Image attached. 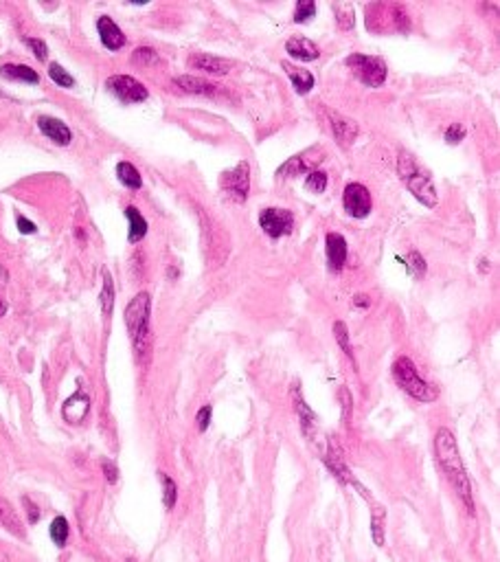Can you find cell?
Masks as SVG:
<instances>
[{
  "label": "cell",
  "instance_id": "d6986e66",
  "mask_svg": "<svg viewBox=\"0 0 500 562\" xmlns=\"http://www.w3.org/2000/svg\"><path fill=\"white\" fill-rule=\"evenodd\" d=\"M292 400H294V409L298 413V418H301V428H303V433L307 437L314 435V426H316V416H314V411L305 404L303 400V395H301V389H298V385L292 387Z\"/></svg>",
  "mask_w": 500,
  "mask_h": 562
},
{
  "label": "cell",
  "instance_id": "cb8c5ba5",
  "mask_svg": "<svg viewBox=\"0 0 500 562\" xmlns=\"http://www.w3.org/2000/svg\"><path fill=\"white\" fill-rule=\"evenodd\" d=\"M0 73L9 79L27 81V84H38L40 81V75L33 71L31 66H25V64H5L3 69H0Z\"/></svg>",
  "mask_w": 500,
  "mask_h": 562
},
{
  "label": "cell",
  "instance_id": "4fadbf2b",
  "mask_svg": "<svg viewBox=\"0 0 500 562\" xmlns=\"http://www.w3.org/2000/svg\"><path fill=\"white\" fill-rule=\"evenodd\" d=\"M327 466L331 468V472L336 474L338 479H342V481H347V484H352V486H356L358 488V484H356V479L352 477V472H349V468L345 466V457H342V448L338 446V441L336 439H331L329 441V451H327Z\"/></svg>",
  "mask_w": 500,
  "mask_h": 562
},
{
  "label": "cell",
  "instance_id": "7c38bea8",
  "mask_svg": "<svg viewBox=\"0 0 500 562\" xmlns=\"http://www.w3.org/2000/svg\"><path fill=\"white\" fill-rule=\"evenodd\" d=\"M38 128L42 130V135L48 137L51 141H55L57 145H69L73 141V132L69 130V125L62 123L60 119L53 117H40L38 119Z\"/></svg>",
  "mask_w": 500,
  "mask_h": 562
},
{
  "label": "cell",
  "instance_id": "f1b7e54d",
  "mask_svg": "<svg viewBox=\"0 0 500 562\" xmlns=\"http://www.w3.org/2000/svg\"><path fill=\"white\" fill-rule=\"evenodd\" d=\"M48 77H51L57 86L62 88H73L75 86V79L69 75V71H64L60 64H51L48 66Z\"/></svg>",
  "mask_w": 500,
  "mask_h": 562
},
{
  "label": "cell",
  "instance_id": "2e32d148",
  "mask_svg": "<svg viewBox=\"0 0 500 562\" xmlns=\"http://www.w3.org/2000/svg\"><path fill=\"white\" fill-rule=\"evenodd\" d=\"M88 409H90V398H88V395L83 393V391H77L71 400H66L62 413H64V418L69 420V422L79 424L83 418H86Z\"/></svg>",
  "mask_w": 500,
  "mask_h": 562
},
{
  "label": "cell",
  "instance_id": "ac0fdd59",
  "mask_svg": "<svg viewBox=\"0 0 500 562\" xmlns=\"http://www.w3.org/2000/svg\"><path fill=\"white\" fill-rule=\"evenodd\" d=\"M176 84H178V88H182L185 92H191V95L213 97V95L220 92V86H215V84H211V81H204L200 77H191V75L176 77Z\"/></svg>",
  "mask_w": 500,
  "mask_h": 562
},
{
  "label": "cell",
  "instance_id": "8fae6325",
  "mask_svg": "<svg viewBox=\"0 0 500 562\" xmlns=\"http://www.w3.org/2000/svg\"><path fill=\"white\" fill-rule=\"evenodd\" d=\"M329 121H331L333 137H336V141H338L340 147H349V145L356 141V137H358V125L352 119H345V117H340V114L331 112L329 114Z\"/></svg>",
  "mask_w": 500,
  "mask_h": 562
},
{
  "label": "cell",
  "instance_id": "52a82bcc",
  "mask_svg": "<svg viewBox=\"0 0 500 562\" xmlns=\"http://www.w3.org/2000/svg\"><path fill=\"white\" fill-rule=\"evenodd\" d=\"M259 226L268 238H283L290 235L294 228V216L288 209H275L268 207L259 213Z\"/></svg>",
  "mask_w": 500,
  "mask_h": 562
},
{
  "label": "cell",
  "instance_id": "9c48e42d",
  "mask_svg": "<svg viewBox=\"0 0 500 562\" xmlns=\"http://www.w3.org/2000/svg\"><path fill=\"white\" fill-rule=\"evenodd\" d=\"M342 203H345V209L352 218H366L371 213V193L364 185L360 183H352L345 187V196H342Z\"/></svg>",
  "mask_w": 500,
  "mask_h": 562
},
{
  "label": "cell",
  "instance_id": "8d00e7d4",
  "mask_svg": "<svg viewBox=\"0 0 500 562\" xmlns=\"http://www.w3.org/2000/svg\"><path fill=\"white\" fill-rule=\"evenodd\" d=\"M463 139H465V128H463V125L454 123V125H450V128L445 130V141H447L450 145L461 143Z\"/></svg>",
  "mask_w": 500,
  "mask_h": 562
},
{
  "label": "cell",
  "instance_id": "d4e9b609",
  "mask_svg": "<svg viewBox=\"0 0 500 562\" xmlns=\"http://www.w3.org/2000/svg\"><path fill=\"white\" fill-rule=\"evenodd\" d=\"M116 176H119V180L127 189H141V185H143V178H141L139 170L127 160H121L119 165H116Z\"/></svg>",
  "mask_w": 500,
  "mask_h": 562
},
{
  "label": "cell",
  "instance_id": "4dcf8cb0",
  "mask_svg": "<svg viewBox=\"0 0 500 562\" xmlns=\"http://www.w3.org/2000/svg\"><path fill=\"white\" fill-rule=\"evenodd\" d=\"M333 11L338 15V25L340 29H354V7L352 5H333Z\"/></svg>",
  "mask_w": 500,
  "mask_h": 562
},
{
  "label": "cell",
  "instance_id": "603a6c76",
  "mask_svg": "<svg viewBox=\"0 0 500 562\" xmlns=\"http://www.w3.org/2000/svg\"><path fill=\"white\" fill-rule=\"evenodd\" d=\"M125 218H127V222H130V231H127V240H130V244L141 242V240L147 235V222H145V218L141 216L137 207H127V209H125Z\"/></svg>",
  "mask_w": 500,
  "mask_h": 562
},
{
  "label": "cell",
  "instance_id": "4316f807",
  "mask_svg": "<svg viewBox=\"0 0 500 562\" xmlns=\"http://www.w3.org/2000/svg\"><path fill=\"white\" fill-rule=\"evenodd\" d=\"M51 538L57 547H64L66 540H69V521H66L64 516H57L51 523Z\"/></svg>",
  "mask_w": 500,
  "mask_h": 562
},
{
  "label": "cell",
  "instance_id": "b9f144b4",
  "mask_svg": "<svg viewBox=\"0 0 500 562\" xmlns=\"http://www.w3.org/2000/svg\"><path fill=\"white\" fill-rule=\"evenodd\" d=\"M22 503H25V507H27L29 521H31V523H38V521H40V509H38L36 505H33V503H31V499H27V497L22 499Z\"/></svg>",
  "mask_w": 500,
  "mask_h": 562
},
{
  "label": "cell",
  "instance_id": "6da1fadb",
  "mask_svg": "<svg viewBox=\"0 0 500 562\" xmlns=\"http://www.w3.org/2000/svg\"><path fill=\"white\" fill-rule=\"evenodd\" d=\"M435 451H437V459L443 468V472L447 474L450 484L454 486L457 494L461 497V501L465 503L470 514H474V501H472V484L468 479V472H465L463 459L459 455V446L457 439L452 435V431L447 428H439L435 435Z\"/></svg>",
  "mask_w": 500,
  "mask_h": 562
},
{
  "label": "cell",
  "instance_id": "44dd1931",
  "mask_svg": "<svg viewBox=\"0 0 500 562\" xmlns=\"http://www.w3.org/2000/svg\"><path fill=\"white\" fill-rule=\"evenodd\" d=\"M281 66L286 69V73H288V77H290V81L294 84V88H296L298 95H307L314 88V75L310 71L298 69V66H294L290 62H283Z\"/></svg>",
  "mask_w": 500,
  "mask_h": 562
},
{
  "label": "cell",
  "instance_id": "f6af8a7d",
  "mask_svg": "<svg viewBox=\"0 0 500 562\" xmlns=\"http://www.w3.org/2000/svg\"><path fill=\"white\" fill-rule=\"evenodd\" d=\"M127 562H134V560H127Z\"/></svg>",
  "mask_w": 500,
  "mask_h": 562
},
{
  "label": "cell",
  "instance_id": "7402d4cb",
  "mask_svg": "<svg viewBox=\"0 0 500 562\" xmlns=\"http://www.w3.org/2000/svg\"><path fill=\"white\" fill-rule=\"evenodd\" d=\"M323 158H307V152L305 154H301V156H294V158H290L288 163H283L281 167L277 170V176H281V178H290V176H296V174H303V172H310L312 167L316 163H321Z\"/></svg>",
  "mask_w": 500,
  "mask_h": 562
},
{
  "label": "cell",
  "instance_id": "ee69618b",
  "mask_svg": "<svg viewBox=\"0 0 500 562\" xmlns=\"http://www.w3.org/2000/svg\"><path fill=\"white\" fill-rule=\"evenodd\" d=\"M5 312H7V301H5V296L0 294V317H3Z\"/></svg>",
  "mask_w": 500,
  "mask_h": 562
},
{
  "label": "cell",
  "instance_id": "7bdbcfd3",
  "mask_svg": "<svg viewBox=\"0 0 500 562\" xmlns=\"http://www.w3.org/2000/svg\"><path fill=\"white\" fill-rule=\"evenodd\" d=\"M354 303H356L358 308H369V296H364V294H356Z\"/></svg>",
  "mask_w": 500,
  "mask_h": 562
},
{
  "label": "cell",
  "instance_id": "7a4b0ae2",
  "mask_svg": "<svg viewBox=\"0 0 500 562\" xmlns=\"http://www.w3.org/2000/svg\"><path fill=\"white\" fill-rule=\"evenodd\" d=\"M149 310L152 299L147 292H139L125 308V327L130 341L134 345L139 360H147L152 352V329H149Z\"/></svg>",
  "mask_w": 500,
  "mask_h": 562
},
{
  "label": "cell",
  "instance_id": "e0dca14e",
  "mask_svg": "<svg viewBox=\"0 0 500 562\" xmlns=\"http://www.w3.org/2000/svg\"><path fill=\"white\" fill-rule=\"evenodd\" d=\"M286 51L298 60V62H314V60H319V46H316L314 42L305 40V38H292L286 42Z\"/></svg>",
  "mask_w": 500,
  "mask_h": 562
},
{
  "label": "cell",
  "instance_id": "5bb4252c",
  "mask_svg": "<svg viewBox=\"0 0 500 562\" xmlns=\"http://www.w3.org/2000/svg\"><path fill=\"white\" fill-rule=\"evenodd\" d=\"M189 66L197 71H204V73H211V75H228L232 64L222 60V57H215V55H209V53H197L195 57L189 60Z\"/></svg>",
  "mask_w": 500,
  "mask_h": 562
},
{
  "label": "cell",
  "instance_id": "1f68e13d",
  "mask_svg": "<svg viewBox=\"0 0 500 562\" xmlns=\"http://www.w3.org/2000/svg\"><path fill=\"white\" fill-rule=\"evenodd\" d=\"M333 332H336V341L340 343L342 347V352L354 360V352H352V341H349V332H347V325L342 321H336V325H333Z\"/></svg>",
  "mask_w": 500,
  "mask_h": 562
},
{
  "label": "cell",
  "instance_id": "8992f818",
  "mask_svg": "<svg viewBox=\"0 0 500 562\" xmlns=\"http://www.w3.org/2000/svg\"><path fill=\"white\" fill-rule=\"evenodd\" d=\"M106 88L123 104H141L147 99V88L130 75H112L106 81Z\"/></svg>",
  "mask_w": 500,
  "mask_h": 562
},
{
  "label": "cell",
  "instance_id": "277c9868",
  "mask_svg": "<svg viewBox=\"0 0 500 562\" xmlns=\"http://www.w3.org/2000/svg\"><path fill=\"white\" fill-rule=\"evenodd\" d=\"M397 172L399 178L404 180L410 193L426 207H437V189L432 185V180L426 172L417 167V163L408 154H399L397 158Z\"/></svg>",
  "mask_w": 500,
  "mask_h": 562
},
{
  "label": "cell",
  "instance_id": "f35d334b",
  "mask_svg": "<svg viewBox=\"0 0 500 562\" xmlns=\"http://www.w3.org/2000/svg\"><path fill=\"white\" fill-rule=\"evenodd\" d=\"M27 44L33 48V53H36L38 60H46L48 48H46V44H44L42 40H38V38H27Z\"/></svg>",
  "mask_w": 500,
  "mask_h": 562
},
{
  "label": "cell",
  "instance_id": "ffe728a7",
  "mask_svg": "<svg viewBox=\"0 0 500 562\" xmlns=\"http://www.w3.org/2000/svg\"><path fill=\"white\" fill-rule=\"evenodd\" d=\"M0 525H3L7 532H11L13 536H18V538L25 536V527H22L18 514H15V509L11 507V503L3 497V494H0Z\"/></svg>",
  "mask_w": 500,
  "mask_h": 562
},
{
  "label": "cell",
  "instance_id": "ab89813d",
  "mask_svg": "<svg viewBox=\"0 0 500 562\" xmlns=\"http://www.w3.org/2000/svg\"><path fill=\"white\" fill-rule=\"evenodd\" d=\"M15 222H18V228H20V233H25V235H31V233H36V224H33L31 220H27L25 216H18L15 218Z\"/></svg>",
  "mask_w": 500,
  "mask_h": 562
},
{
  "label": "cell",
  "instance_id": "74e56055",
  "mask_svg": "<svg viewBox=\"0 0 500 562\" xmlns=\"http://www.w3.org/2000/svg\"><path fill=\"white\" fill-rule=\"evenodd\" d=\"M211 416H213L211 406H202V409L197 411L195 422H197V431H200V433H204L207 428H209V424H211Z\"/></svg>",
  "mask_w": 500,
  "mask_h": 562
},
{
  "label": "cell",
  "instance_id": "60d3db41",
  "mask_svg": "<svg viewBox=\"0 0 500 562\" xmlns=\"http://www.w3.org/2000/svg\"><path fill=\"white\" fill-rule=\"evenodd\" d=\"M102 468H104V474H106L108 481L110 484H116V479H119V470H116V466L112 464V461H104Z\"/></svg>",
  "mask_w": 500,
  "mask_h": 562
},
{
  "label": "cell",
  "instance_id": "d590c367",
  "mask_svg": "<svg viewBox=\"0 0 500 562\" xmlns=\"http://www.w3.org/2000/svg\"><path fill=\"white\" fill-rule=\"evenodd\" d=\"M132 60H134L137 64H154V62H158V55H156L154 48L143 46V48H137L134 55H132Z\"/></svg>",
  "mask_w": 500,
  "mask_h": 562
},
{
  "label": "cell",
  "instance_id": "836d02e7",
  "mask_svg": "<svg viewBox=\"0 0 500 562\" xmlns=\"http://www.w3.org/2000/svg\"><path fill=\"white\" fill-rule=\"evenodd\" d=\"M316 13V5L310 3V0H303V3H296V11H294V20L296 22H307L310 18H314Z\"/></svg>",
  "mask_w": 500,
  "mask_h": 562
},
{
  "label": "cell",
  "instance_id": "484cf974",
  "mask_svg": "<svg viewBox=\"0 0 500 562\" xmlns=\"http://www.w3.org/2000/svg\"><path fill=\"white\" fill-rule=\"evenodd\" d=\"M112 308H114V284H112V277L110 273H104V290H102V310L106 317L112 314Z\"/></svg>",
  "mask_w": 500,
  "mask_h": 562
},
{
  "label": "cell",
  "instance_id": "9a60e30c",
  "mask_svg": "<svg viewBox=\"0 0 500 562\" xmlns=\"http://www.w3.org/2000/svg\"><path fill=\"white\" fill-rule=\"evenodd\" d=\"M327 244V259L331 270H340L347 261V242L340 233H327L325 238Z\"/></svg>",
  "mask_w": 500,
  "mask_h": 562
},
{
  "label": "cell",
  "instance_id": "5b68a950",
  "mask_svg": "<svg viewBox=\"0 0 500 562\" xmlns=\"http://www.w3.org/2000/svg\"><path fill=\"white\" fill-rule=\"evenodd\" d=\"M345 64L354 71V75L362 81V84L371 86V88H380L387 81V64L380 57L354 53V55L347 57Z\"/></svg>",
  "mask_w": 500,
  "mask_h": 562
},
{
  "label": "cell",
  "instance_id": "f546056e",
  "mask_svg": "<svg viewBox=\"0 0 500 562\" xmlns=\"http://www.w3.org/2000/svg\"><path fill=\"white\" fill-rule=\"evenodd\" d=\"M373 540L375 544H384V509L382 507H375L373 509Z\"/></svg>",
  "mask_w": 500,
  "mask_h": 562
},
{
  "label": "cell",
  "instance_id": "d6a6232c",
  "mask_svg": "<svg viewBox=\"0 0 500 562\" xmlns=\"http://www.w3.org/2000/svg\"><path fill=\"white\" fill-rule=\"evenodd\" d=\"M305 189H310L314 193H323L327 189V176L323 172H310L307 180H305Z\"/></svg>",
  "mask_w": 500,
  "mask_h": 562
},
{
  "label": "cell",
  "instance_id": "83f0119b",
  "mask_svg": "<svg viewBox=\"0 0 500 562\" xmlns=\"http://www.w3.org/2000/svg\"><path fill=\"white\" fill-rule=\"evenodd\" d=\"M160 481H162V499H165V507L172 509L176 505V499H178V488L174 484L172 477H167L160 472Z\"/></svg>",
  "mask_w": 500,
  "mask_h": 562
},
{
  "label": "cell",
  "instance_id": "30bf717a",
  "mask_svg": "<svg viewBox=\"0 0 500 562\" xmlns=\"http://www.w3.org/2000/svg\"><path fill=\"white\" fill-rule=\"evenodd\" d=\"M97 31H99V38H102L104 46L110 48V51H119V48L125 44L123 31L116 27L114 20L108 18V15H102V18L97 20Z\"/></svg>",
  "mask_w": 500,
  "mask_h": 562
},
{
  "label": "cell",
  "instance_id": "e575fe53",
  "mask_svg": "<svg viewBox=\"0 0 500 562\" xmlns=\"http://www.w3.org/2000/svg\"><path fill=\"white\" fill-rule=\"evenodd\" d=\"M408 268L415 277H424L426 275V259L417 253V251H410L408 255Z\"/></svg>",
  "mask_w": 500,
  "mask_h": 562
},
{
  "label": "cell",
  "instance_id": "ba28073f",
  "mask_svg": "<svg viewBox=\"0 0 500 562\" xmlns=\"http://www.w3.org/2000/svg\"><path fill=\"white\" fill-rule=\"evenodd\" d=\"M222 189L235 203H244L250 189V165L246 160L237 163L230 172L222 174Z\"/></svg>",
  "mask_w": 500,
  "mask_h": 562
},
{
  "label": "cell",
  "instance_id": "3957f363",
  "mask_svg": "<svg viewBox=\"0 0 500 562\" xmlns=\"http://www.w3.org/2000/svg\"><path fill=\"white\" fill-rule=\"evenodd\" d=\"M393 378H395V383L397 387H402L410 398L415 400H419V402H432V400H437L439 398V389L437 387H432L428 385L426 380L419 376V371H417L415 367V362L406 356L402 358H397L395 360V365H393Z\"/></svg>",
  "mask_w": 500,
  "mask_h": 562
}]
</instances>
